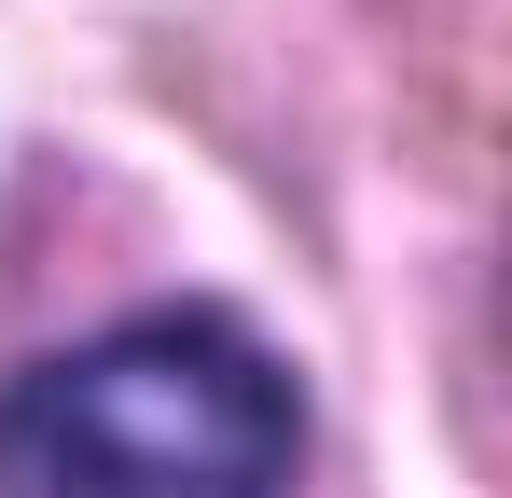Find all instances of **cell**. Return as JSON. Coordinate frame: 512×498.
I'll list each match as a JSON object with an SVG mask.
<instances>
[{
    "label": "cell",
    "instance_id": "6da1fadb",
    "mask_svg": "<svg viewBox=\"0 0 512 498\" xmlns=\"http://www.w3.org/2000/svg\"><path fill=\"white\" fill-rule=\"evenodd\" d=\"M291 457H305L291 374L208 305L125 319L0 388L14 498H277Z\"/></svg>",
    "mask_w": 512,
    "mask_h": 498
}]
</instances>
